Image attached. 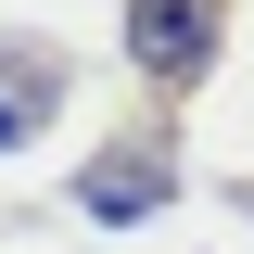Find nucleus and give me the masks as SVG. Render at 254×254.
Returning <instances> with one entry per match:
<instances>
[{"label": "nucleus", "mask_w": 254, "mask_h": 254, "mask_svg": "<svg viewBox=\"0 0 254 254\" xmlns=\"http://www.w3.org/2000/svg\"><path fill=\"white\" fill-rule=\"evenodd\" d=\"M127 64L140 76H203L216 64V0H127Z\"/></svg>", "instance_id": "nucleus-1"}, {"label": "nucleus", "mask_w": 254, "mask_h": 254, "mask_svg": "<svg viewBox=\"0 0 254 254\" xmlns=\"http://www.w3.org/2000/svg\"><path fill=\"white\" fill-rule=\"evenodd\" d=\"M51 102H64V64L38 51V38H0V153H26Z\"/></svg>", "instance_id": "nucleus-2"}, {"label": "nucleus", "mask_w": 254, "mask_h": 254, "mask_svg": "<svg viewBox=\"0 0 254 254\" xmlns=\"http://www.w3.org/2000/svg\"><path fill=\"white\" fill-rule=\"evenodd\" d=\"M165 203V165H89V216H140Z\"/></svg>", "instance_id": "nucleus-3"}]
</instances>
